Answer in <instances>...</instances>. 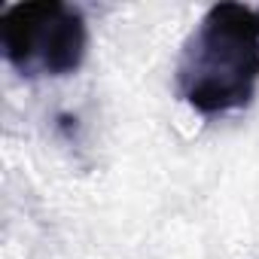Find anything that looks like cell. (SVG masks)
Returning <instances> with one entry per match:
<instances>
[{"label":"cell","instance_id":"obj_2","mask_svg":"<svg viewBox=\"0 0 259 259\" xmlns=\"http://www.w3.org/2000/svg\"><path fill=\"white\" fill-rule=\"evenodd\" d=\"M7 61L22 76H70L85 61L89 28L76 7L61 0L16 4L0 19Z\"/></svg>","mask_w":259,"mask_h":259},{"label":"cell","instance_id":"obj_3","mask_svg":"<svg viewBox=\"0 0 259 259\" xmlns=\"http://www.w3.org/2000/svg\"><path fill=\"white\" fill-rule=\"evenodd\" d=\"M256 13H259V10H256Z\"/></svg>","mask_w":259,"mask_h":259},{"label":"cell","instance_id":"obj_1","mask_svg":"<svg viewBox=\"0 0 259 259\" xmlns=\"http://www.w3.org/2000/svg\"><path fill=\"white\" fill-rule=\"evenodd\" d=\"M259 82V13L241 4H217L204 13L177 64L180 98L223 116L253 101Z\"/></svg>","mask_w":259,"mask_h":259}]
</instances>
